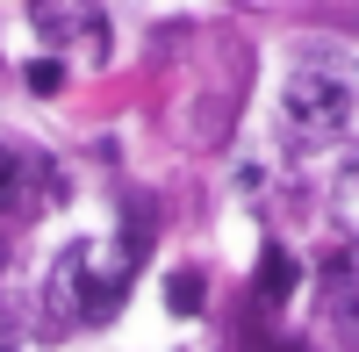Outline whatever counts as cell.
<instances>
[{
	"label": "cell",
	"instance_id": "277c9868",
	"mask_svg": "<svg viewBox=\"0 0 359 352\" xmlns=\"http://www.w3.org/2000/svg\"><path fill=\"white\" fill-rule=\"evenodd\" d=\"M259 287H266V302H287V295H294V259H287L280 245H266V280H259Z\"/></svg>",
	"mask_w": 359,
	"mask_h": 352
},
{
	"label": "cell",
	"instance_id": "52a82bcc",
	"mask_svg": "<svg viewBox=\"0 0 359 352\" xmlns=\"http://www.w3.org/2000/svg\"><path fill=\"white\" fill-rule=\"evenodd\" d=\"M29 86H36V94H57V86H65V65H57V57H36V65H29Z\"/></svg>",
	"mask_w": 359,
	"mask_h": 352
},
{
	"label": "cell",
	"instance_id": "6da1fadb",
	"mask_svg": "<svg viewBox=\"0 0 359 352\" xmlns=\"http://www.w3.org/2000/svg\"><path fill=\"white\" fill-rule=\"evenodd\" d=\"M130 273H137V252L130 245H101V238H79L65 259L50 266V324H108L130 295Z\"/></svg>",
	"mask_w": 359,
	"mask_h": 352
},
{
	"label": "cell",
	"instance_id": "7a4b0ae2",
	"mask_svg": "<svg viewBox=\"0 0 359 352\" xmlns=\"http://www.w3.org/2000/svg\"><path fill=\"white\" fill-rule=\"evenodd\" d=\"M280 123L302 144H331V137L352 130V65H345V50H309L294 65L287 94H280Z\"/></svg>",
	"mask_w": 359,
	"mask_h": 352
},
{
	"label": "cell",
	"instance_id": "3957f363",
	"mask_svg": "<svg viewBox=\"0 0 359 352\" xmlns=\"http://www.w3.org/2000/svg\"><path fill=\"white\" fill-rule=\"evenodd\" d=\"M36 36L57 43V50H79V43H108V22L94 0H36Z\"/></svg>",
	"mask_w": 359,
	"mask_h": 352
},
{
	"label": "cell",
	"instance_id": "ba28073f",
	"mask_svg": "<svg viewBox=\"0 0 359 352\" xmlns=\"http://www.w3.org/2000/svg\"><path fill=\"white\" fill-rule=\"evenodd\" d=\"M0 352H22V338H15V331H0Z\"/></svg>",
	"mask_w": 359,
	"mask_h": 352
},
{
	"label": "cell",
	"instance_id": "5b68a950",
	"mask_svg": "<svg viewBox=\"0 0 359 352\" xmlns=\"http://www.w3.org/2000/svg\"><path fill=\"white\" fill-rule=\"evenodd\" d=\"M201 295H208V287H201V273H194V266H187V273H165V309H172V316L201 309Z\"/></svg>",
	"mask_w": 359,
	"mask_h": 352
},
{
	"label": "cell",
	"instance_id": "8992f818",
	"mask_svg": "<svg viewBox=\"0 0 359 352\" xmlns=\"http://www.w3.org/2000/svg\"><path fill=\"white\" fill-rule=\"evenodd\" d=\"M29 172H36V158H29V151H0V209L29 187Z\"/></svg>",
	"mask_w": 359,
	"mask_h": 352
}]
</instances>
